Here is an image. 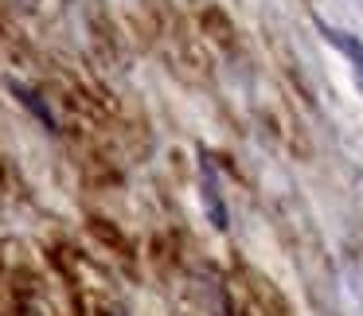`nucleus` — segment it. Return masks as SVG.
Masks as SVG:
<instances>
[{
    "mask_svg": "<svg viewBox=\"0 0 363 316\" xmlns=\"http://www.w3.org/2000/svg\"><path fill=\"white\" fill-rule=\"evenodd\" d=\"M316 32H320V40L328 43V47H336L340 55L347 59V67H352V79H355V90L363 94V40L352 32H344V28H332L328 20L316 16Z\"/></svg>",
    "mask_w": 363,
    "mask_h": 316,
    "instance_id": "1",
    "label": "nucleus"
},
{
    "mask_svg": "<svg viewBox=\"0 0 363 316\" xmlns=\"http://www.w3.org/2000/svg\"><path fill=\"white\" fill-rule=\"evenodd\" d=\"M199 191H203V207H207V219H211V227H215V230H227V227H230V215H227V203H223L219 172H215V164L207 160V152L199 157Z\"/></svg>",
    "mask_w": 363,
    "mask_h": 316,
    "instance_id": "2",
    "label": "nucleus"
},
{
    "mask_svg": "<svg viewBox=\"0 0 363 316\" xmlns=\"http://www.w3.org/2000/svg\"><path fill=\"white\" fill-rule=\"evenodd\" d=\"M9 90H12V94H16V98H20V102H24V106H28V110H32V113H35V118H40V121H43V125H48V129H55V113H51V110H48V102H43V98H40V94H35V90H32V86H24V82H16V79H9Z\"/></svg>",
    "mask_w": 363,
    "mask_h": 316,
    "instance_id": "3",
    "label": "nucleus"
}]
</instances>
